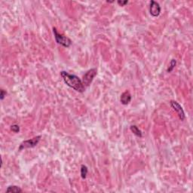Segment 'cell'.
<instances>
[{
	"label": "cell",
	"mask_w": 193,
	"mask_h": 193,
	"mask_svg": "<svg viewBox=\"0 0 193 193\" xmlns=\"http://www.w3.org/2000/svg\"><path fill=\"white\" fill-rule=\"evenodd\" d=\"M60 75L63 82L70 88H73L79 93H83L85 91V87L84 86L82 81L77 75L70 74L66 71L60 72Z\"/></svg>",
	"instance_id": "1"
},
{
	"label": "cell",
	"mask_w": 193,
	"mask_h": 193,
	"mask_svg": "<svg viewBox=\"0 0 193 193\" xmlns=\"http://www.w3.org/2000/svg\"><path fill=\"white\" fill-rule=\"evenodd\" d=\"M53 33L54 35L55 41H56V42L57 44L65 47V48H69L72 45V41L70 40V38L65 36L62 35V34L59 33L57 29L55 28V27L53 28Z\"/></svg>",
	"instance_id": "2"
},
{
	"label": "cell",
	"mask_w": 193,
	"mask_h": 193,
	"mask_svg": "<svg viewBox=\"0 0 193 193\" xmlns=\"http://www.w3.org/2000/svg\"><path fill=\"white\" fill-rule=\"evenodd\" d=\"M41 138H42V136H40L39 135V136H35V137H33V138L24 140V141H23L21 143H20L18 150L19 151H21V150L25 149L33 148V147H36L37 145H38V143H39Z\"/></svg>",
	"instance_id": "3"
},
{
	"label": "cell",
	"mask_w": 193,
	"mask_h": 193,
	"mask_svg": "<svg viewBox=\"0 0 193 193\" xmlns=\"http://www.w3.org/2000/svg\"><path fill=\"white\" fill-rule=\"evenodd\" d=\"M96 73H97V70L96 68L91 69V70H89L85 73L82 80V83H83L84 86L85 88L91 85V83L93 82L94 78L96 75Z\"/></svg>",
	"instance_id": "4"
},
{
	"label": "cell",
	"mask_w": 193,
	"mask_h": 193,
	"mask_svg": "<svg viewBox=\"0 0 193 193\" xmlns=\"http://www.w3.org/2000/svg\"><path fill=\"white\" fill-rule=\"evenodd\" d=\"M170 104L171 107L173 108V110L177 113L180 119L181 120V121H183V122L185 121V119H186V115H185L184 110L182 108L181 106L180 105V103H177V102L175 101V100H171V101L170 102Z\"/></svg>",
	"instance_id": "5"
},
{
	"label": "cell",
	"mask_w": 193,
	"mask_h": 193,
	"mask_svg": "<svg viewBox=\"0 0 193 193\" xmlns=\"http://www.w3.org/2000/svg\"><path fill=\"white\" fill-rule=\"evenodd\" d=\"M161 10H162V9H161V6H160L158 2L153 1V0L150 2L149 13L152 17H158L161 14Z\"/></svg>",
	"instance_id": "6"
},
{
	"label": "cell",
	"mask_w": 193,
	"mask_h": 193,
	"mask_svg": "<svg viewBox=\"0 0 193 193\" xmlns=\"http://www.w3.org/2000/svg\"><path fill=\"white\" fill-rule=\"evenodd\" d=\"M120 101L123 105H128V103L131 101V95L130 92L126 91L124 93H122L121 97H120Z\"/></svg>",
	"instance_id": "7"
},
{
	"label": "cell",
	"mask_w": 193,
	"mask_h": 193,
	"mask_svg": "<svg viewBox=\"0 0 193 193\" xmlns=\"http://www.w3.org/2000/svg\"><path fill=\"white\" fill-rule=\"evenodd\" d=\"M130 129L132 133L134 135H136V136H138V137H142V136H143V133H142V131L136 125H131V126L130 127Z\"/></svg>",
	"instance_id": "8"
},
{
	"label": "cell",
	"mask_w": 193,
	"mask_h": 193,
	"mask_svg": "<svg viewBox=\"0 0 193 193\" xmlns=\"http://www.w3.org/2000/svg\"><path fill=\"white\" fill-rule=\"evenodd\" d=\"M22 189L20 187L17 186H9L6 189V192H15V193H20L22 192Z\"/></svg>",
	"instance_id": "9"
},
{
	"label": "cell",
	"mask_w": 193,
	"mask_h": 193,
	"mask_svg": "<svg viewBox=\"0 0 193 193\" xmlns=\"http://www.w3.org/2000/svg\"><path fill=\"white\" fill-rule=\"evenodd\" d=\"M88 173V168H87V166L82 165V166H81V176H82V178L85 180V179L87 177Z\"/></svg>",
	"instance_id": "10"
},
{
	"label": "cell",
	"mask_w": 193,
	"mask_h": 193,
	"mask_svg": "<svg viewBox=\"0 0 193 193\" xmlns=\"http://www.w3.org/2000/svg\"><path fill=\"white\" fill-rule=\"evenodd\" d=\"M176 60H174V59H172L170 62V67L168 68L167 72H168V73H171V72L173 70V69L175 68V67H176Z\"/></svg>",
	"instance_id": "11"
},
{
	"label": "cell",
	"mask_w": 193,
	"mask_h": 193,
	"mask_svg": "<svg viewBox=\"0 0 193 193\" xmlns=\"http://www.w3.org/2000/svg\"><path fill=\"white\" fill-rule=\"evenodd\" d=\"M11 130L14 132V133H18L20 131V127L17 125H13L11 126Z\"/></svg>",
	"instance_id": "12"
},
{
	"label": "cell",
	"mask_w": 193,
	"mask_h": 193,
	"mask_svg": "<svg viewBox=\"0 0 193 193\" xmlns=\"http://www.w3.org/2000/svg\"><path fill=\"white\" fill-rule=\"evenodd\" d=\"M7 94V92L5 91V90H3V89H1V91H0V99H1V100H4V98H5V96H6Z\"/></svg>",
	"instance_id": "13"
},
{
	"label": "cell",
	"mask_w": 193,
	"mask_h": 193,
	"mask_svg": "<svg viewBox=\"0 0 193 193\" xmlns=\"http://www.w3.org/2000/svg\"><path fill=\"white\" fill-rule=\"evenodd\" d=\"M117 3L120 5V6H125V5L128 3V1H118Z\"/></svg>",
	"instance_id": "14"
}]
</instances>
